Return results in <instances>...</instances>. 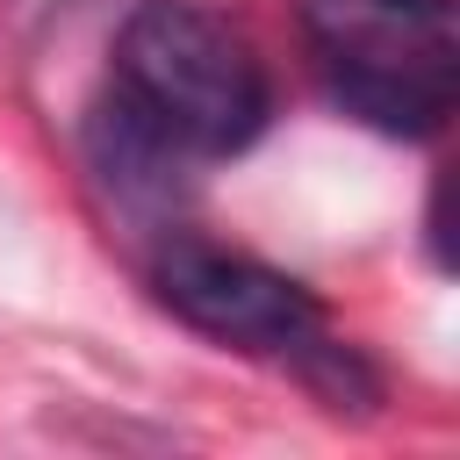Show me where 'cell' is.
I'll use <instances>...</instances> for the list:
<instances>
[{"mask_svg":"<svg viewBox=\"0 0 460 460\" xmlns=\"http://www.w3.org/2000/svg\"><path fill=\"white\" fill-rule=\"evenodd\" d=\"M108 108L180 165H208L259 144L273 122V79L223 14L194 0H144L115 36Z\"/></svg>","mask_w":460,"mask_h":460,"instance_id":"obj_1","label":"cell"},{"mask_svg":"<svg viewBox=\"0 0 460 460\" xmlns=\"http://www.w3.org/2000/svg\"><path fill=\"white\" fill-rule=\"evenodd\" d=\"M323 93L381 137H438L460 101L453 0H302Z\"/></svg>","mask_w":460,"mask_h":460,"instance_id":"obj_2","label":"cell"},{"mask_svg":"<svg viewBox=\"0 0 460 460\" xmlns=\"http://www.w3.org/2000/svg\"><path fill=\"white\" fill-rule=\"evenodd\" d=\"M151 288L187 331L237 345V352L302 359L323 338V309L295 273L252 252H230L216 237H165V252L151 259Z\"/></svg>","mask_w":460,"mask_h":460,"instance_id":"obj_3","label":"cell"}]
</instances>
